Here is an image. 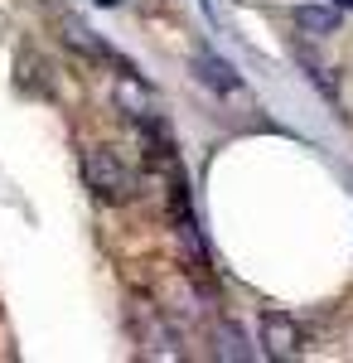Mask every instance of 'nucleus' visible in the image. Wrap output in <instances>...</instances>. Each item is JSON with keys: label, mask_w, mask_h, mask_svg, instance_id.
Masks as SVG:
<instances>
[{"label": "nucleus", "mask_w": 353, "mask_h": 363, "mask_svg": "<svg viewBox=\"0 0 353 363\" xmlns=\"http://www.w3.org/2000/svg\"><path fill=\"white\" fill-rule=\"evenodd\" d=\"M111 102H116V112H126L131 121H155V92H150V83H140L131 68L111 78Z\"/></svg>", "instance_id": "obj_3"}, {"label": "nucleus", "mask_w": 353, "mask_h": 363, "mask_svg": "<svg viewBox=\"0 0 353 363\" xmlns=\"http://www.w3.org/2000/svg\"><path fill=\"white\" fill-rule=\"evenodd\" d=\"M257 335H262L267 359H276V363H291V359H300V354H305V330H300L296 315H286V310H262Z\"/></svg>", "instance_id": "obj_2"}, {"label": "nucleus", "mask_w": 353, "mask_h": 363, "mask_svg": "<svg viewBox=\"0 0 353 363\" xmlns=\"http://www.w3.org/2000/svg\"><path fill=\"white\" fill-rule=\"evenodd\" d=\"M300 63H305V73L315 78V87H320L329 102H334V97H339V87H334V73H329V63H320V58H315V54H305V49H300Z\"/></svg>", "instance_id": "obj_9"}, {"label": "nucleus", "mask_w": 353, "mask_h": 363, "mask_svg": "<svg viewBox=\"0 0 353 363\" xmlns=\"http://www.w3.org/2000/svg\"><path fill=\"white\" fill-rule=\"evenodd\" d=\"M334 5H339V10H353V0H334Z\"/></svg>", "instance_id": "obj_10"}, {"label": "nucleus", "mask_w": 353, "mask_h": 363, "mask_svg": "<svg viewBox=\"0 0 353 363\" xmlns=\"http://www.w3.org/2000/svg\"><path fill=\"white\" fill-rule=\"evenodd\" d=\"M131 325H136V339L145 344V354H155V359H179V349H174V335H169V325H164L160 310L136 306V310H131Z\"/></svg>", "instance_id": "obj_4"}, {"label": "nucleus", "mask_w": 353, "mask_h": 363, "mask_svg": "<svg viewBox=\"0 0 353 363\" xmlns=\"http://www.w3.org/2000/svg\"><path fill=\"white\" fill-rule=\"evenodd\" d=\"M218 354L223 359H232V363H242V359H252V349H247V339H242V330L228 320V325H218Z\"/></svg>", "instance_id": "obj_8"}, {"label": "nucleus", "mask_w": 353, "mask_h": 363, "mask_svg": "<svg viewBox=\"0 0 353 363\" xmlns=\"http://www.w3.org/2000/svg\"><path fill=\"white\" fill-rule=\"evenodd\" d=\"M58 29H63V44H68V49H78V54H87V58H111V49L87 25H82V20H73V15H68Z\"/></svg>", "instance_id": "obj_7"}, {"label": "nucleus", "mask_w": 353, "mask_h": 363, "mask_svg": "<svg viewBox=\"0 0 353 363\" xmlns=\"http://www.w3.org/2000/svg\"><path fill=\"white\" fill-rule=\"evenodd\" d=\"M296 29L310 39L339 34V5H296Z\"/></svg>", "instance_id": "obj_6"}, {"label": "nucleus", "mask_w": 353, "mask_h": 363, "mask_svg": "<svg viewBox=\"0 0 353 363\" xmlns=\"http://www.w3.org/2000/svg\"><path fill=\"white\" fill-rule=\"evenodd\" d=\"M82 184L102 199V203H131V199L140 194V179L126 169V160H121L116 150H107V145H87V150H82Z\"/></svg>", "instance_id": "obj_1"}, {"label": "nucleus", "mask_w": 353, "mask_h": 363, "mask_svg": "<svg viewBox=\"0 0 353 363\" xmlns=\"http://www.w3.org/2000/svg\"><path fill=\"white\" fill-rule=\"evenodd\" d=\"M189 68H194L198 83L213 87V92H223V97H228V92H242V78L232 73V63H223V58L208 54V49H198V54L189 58Z\"/></svg>", "instance_id": "obj_5"}, {"label": "nucleus", "mask_w": 353, "mask_h": 363, "mask_svg": "<svg viewBox=\"0 0 353 363\" xmlns=\"http://www.w3.org/2000/svg\"><path fill=\"white\" fill-rule=\"evenodd\" d=\"M97 5H121V0H97Z\"/></svg>", "instance_id": "obj_11"}]
</instances>
